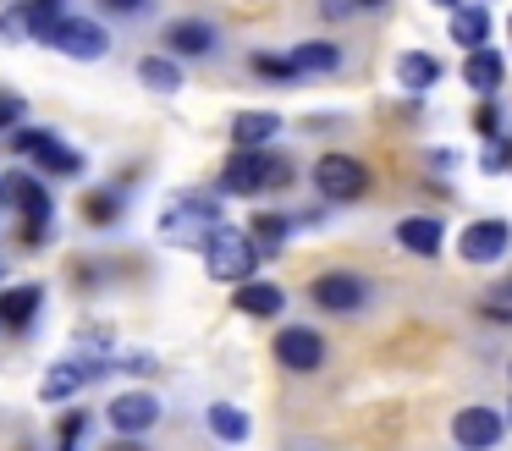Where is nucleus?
I'll return each instance as SVG.
<instances>
[{
	"label": "nucleus",
	"instance_id": "obj_1",
	"mask_svg": "<svg viewBox=\"0 0 512 451\" xmlns=\"http://www.w3.org/2000/svg\"><path fill=\"white\" fill-rule=\"evenodd\" d=\"M298 182V165L281 149H232V160L221 165V193L248 198V193H281Z\"/></svg>",
	"mask_w": 512,
	"mask_h": 451
},
{
	"label": "nucleus",
	"instance_id": "obj_2",
	"mask_svg": "<svg viewBox=\"0 0 512 451\" xmlns=\"http://www.w3.org/2000/svg\"><path fill=\"white\" fill-rule=\"evenodd\" d=\"M0 204L23 215V226H17V242H23V248H45V242H50V209H56V204H50L45 176H34V171L0 176Z\"/></svg>",
	"mask_w": 512,
	"mask_h": 451
},
{
	"label": "nucleus",
	"instance_id": "obj_3",
	"mask_svg": "<svg viewBox=\"0 0 512 451\" xmlns=\"http://www.w3.org/2000/svg\"><path fill=\"white\" fill-rule=\"evenodd\" d=\"M204 270L226 286H243L259 275V242L248 237V226H215L204 237Z\"/></svg>",
	"mask_w": 512,
	"mask_h": 451
},
{
	"label": "nucleus",
	"instance_id": "obj_4",
	"mask_svg": "<svg viewBox=\"0 0 512 451\" xmlns=\"http://www.w3.org/2000/svg\"><path fill=\"white\" fill-rule=\"evenodd\" d=\"M309 176H314V193H320L325 204H358V198L369 193V165L353 160V154H342V149H325Z\"/></svg>",
	"mask_w": 512,
	"mask_h": 451
},
{
	"label": "nucleus",
	"instance_id": "obj_5",
	"mask_svg": "<svg viewBox=\"0 0 512 451\" xmlns=\"http://www.w3.org/2000/svg\"><path fill=\"white\" fill-rule=\"evenodd\" d=\"M309 297L320 314H364L375 303V281L358 270H320L309 281Z\"/></svg>",
	"mask_w": 512,
	"mask_h": 451
},
{
	"label": "nucleus",
	"instance_id": "obj_6",
	"mask_svg": "<svg viewBox=\"0 0 512 451\" xmlns=\"http://www.w3.org/2000/svg\"><path fill=\"white\" fill-rule=\"evenodd\" d=\"M160 418H166V407H160L155 391H116L111 402H105L111 435H127V440H144L149 429H160Z\"/></svg>",
	"mask_w": 512,
	"mask_h": 451
},
{
	"label": "nucleus",
	"instance_id": "obj_7",
	"mask_svg": "<svg viewBox=\"0 0 512 451\" xmlns=\"http://www.w3.org/2000/svg\"><path fill=\"white\" fill-rule=\"evenodd\" d=\"M111 369V358H94V352H67L61 363H50V374L39 380V396L45 402H72L83 385H94L100 374Z\"/></svg>",
	"mask_w": 512,
	"mask_h": 451
},
{
	"label": "nucleus",
	"instance_id": "obj_8",
	"mask_svg": "<svg viewBox=\"0 0 512 451\" xmlns=\"http://www.w3.org/2000/svg\"><path fill=\"white\" fill-rule=\"evenodd\" d=\"M270 352H276V363L287 374H320L325 369V336L314 325H281L276 341H270Z\"/></svg>",
	"mask_w": 512,
	"mask_h": 451
},
{
	"label": "nucleus",
	"instance_id": "obj_9",
	"mask_svg": "<svg viewBox=\"0 0 512 451\" xmlns=\"http://www.w3.org/2000/svg\"><path fill=\"white\" fill-rule=\"evenodd\" d=\"M215 226H226V220H221V198H204V193H188L177 209L160 215V231L177 237V242H199V237H210Z\"/></svg>",
	"mask_w": 512,
	"mask_h": 451
},
{
	"label": "nucleus",
	"instance_id": "obj_10",
	"mask_svg": "<svg viewBox=\"0 0 512 451\" xmlns=\"http://www.w3.org/2000/svg\"><path fill=\"white\" fill-rule=\"evenodd\" d=\"M50 50H61V55H72V61H105V50H111V33L100 28V22H89V17H61L56 28H50Z\"/></svg>",
	"mask_w": 512,
	"mask_h": 451
},
{
	"label": "nucleus",
	"instance_id": "obj_11",
	"mask_svg": "<svg viewBox=\"0 0 512 451\" xmlns=\"http://www.w3.org/2000/svg\"><path fill=\"white\" fill-rule=\"evenodd\" d=\"M507 248H512V226L496 215L468 220L463 237H457V259L463 264H496V259H507Z\"/></svg>",
	"mask_w": 512,
	"mask_h": 451
},
{
	"label": "nucleus",
	"instance_id": "obj_12",
	"mask_svg": "<svg viewBox=\"0 0 512 451\" xmlns=\"http://www.w3.org/2000/svg\"><path fill=\"white\" fill-rule=\"evenodd\" d=\"M61 17H67V0H17L0 17V39H50Z\"/></svg>",
	"mask_w": 512,
	"mask_h": 451
},
{
	"label": "nucleus",
	"instance_id": "obj_13",
	"mask_svg": "<svg viewBox=\"0 0 512 451\" xmlns=\"http://www.w3.org/2000/svg\"><path fill=\"white\" fill-rule=\"evenodd\" d=\"M501 435H507V413H496V407H463V413L452 418V440L457 451H496Z\"/></svg>",
	"mask_w": 512,
	"mask_h": 451
},
{
	"label": "nucleus",
	"instance_id": "obj_14",
	"mask_svg": "<svg viewBox=\"0 0 512 451\" xmlns=\"http://www.w3.org/2000/svg\"><path fill=\"white\" fill-rule=\"evenodd\" d=\"M232 308L237 314H248V319H281L287 314V292H281L276 281H243V286H232Z\"/></svg>",
	"mask_w": 512,
	"mask_h": 451
},
{
	"label": "nucleus",
	"instance_id": "obj_15",
	"mask_svg": "<svg viewBox=\"0 0 512 451\" xmlns=\"http://www.w3.org/2000/svg\"><path fill=\"white\" fill-rule=\"evenodd\" d=\"M215 44H221V33H215L204 17H182V22H171V28H166V50L171 55H188V61L215 55Z\"/></svg>",
	"mask_w": 512,
	"mask_h": 451
},
{
	"label": "nucleus",
	"instance_id": "obj_16",
	"mask_svg": "<svg viewBox=\"0 0 512 451\" xmlns=\"http://www.w3.org/2000/svg\"><path fill=\"white\" fill-rule=\"evenodd\" d=\"M39 308H45V286H34V281L6 286V292H0V330H17V336H23L39 319Z\"/></svg>",
	"mask_w": 512,
	"mask_h": 451
},
{
	"label": "nucleus",
	"instance_id": "obj_17",
	"mask_svg": "<svg viewBox=\"0 0 512 451\" xmlns=\"http://www.w3.org/2000/svg\"><path fill=\"white\" fill-rule=\"evenodd\" d=\"M441 242H446V226H441L435 215H408V220H397V248H402V253L435 259V253H441Z\"/></svg>",
	"mask_w": 512,
	"mask_h": 451
},
{
	"label": "nucleus",
	"instance_id": "obj_18",
	"mask_svg": "<svg viewBox=\"0 0 512 451\" xmlns=\"http://www.w3.org/2000/svg\"><path fill=\"white\" fill-rule=\"evenodd\" d=\"M204 424H210V435L221 440V446H248V435H254V418L237 402H210L204 407Z\"/></svg>",
	"mask_w": 512,
	"mask_h": 451
},
{
	"label": "nucleus",
	"instance_id": "obj_19",
	"mask_svg": "<svg viewBox=\"0 0 512 451\" xmlns=\"http://www.w3.org/2000/svg\"><path fill=\"white\" fill-rule=\"evenodd\" d=\"M281 138V116L276 110H243L232 121V149H270Z\"/></svg>",
	"mask_w": 512,
	"mask_h": 451
},
{
	"label": "nucleus",
	"instance_id": "obj_20",
	"mask_svg": "<svg viewBox=\"0 0 512 451\" xmlns=\"http://www.w3.org/2000/svg\"><path fill=\"white\" fill-rule=\"evenodd\" d=\"M501 77H507V61H501V55L496 50H490V44H485V50H468V61H463V83L468 88H474V94H496V88H501Z\"/></svg>",
	"mask_w": 512,
	"mask_h": 451
},
{
	"label": "nucleus",
	"instance_id": "obj_21",
	"mask_svg": "<svg viewBox=\"0 0 512 451\" xmlns=\"http://www.w3.org/2000/svg\"><path fill=\"white\" fill-rule=\"evenodd\" d=\"M446 28H452L457 50H485V44H490V11L485 6H457Z\"/></svg>",
	"mask_w": 512,
	"mask_h": 451
},
{
	"label": "nucleus",
	"instance_id": "obj_22",
	"mask_svg": "<svg viewBox=\"0 0 512 451\" xmlns=\"http://www.w3.org/2000/svg\"><path fill=\"white\" fill-rule=\"evenodd\" d=\"M292 231H298V215H287V209H259V215L248 220V237L259 242V253H276Z\"/></svg>",
	"mask_w": 512,
	"mask_h": 451
},
{
	"label": "nucleus",
	"instance_id": "obj_23",
	"mask_svg": "<svg viewBox=\"0 0 512 451\" xmlns=\"http://www.w3.org/2000/svg\"><path fill=\"white\" fill-rule=\"evenodd\" d=\"M292 66H298V77H331L336 66H342V50L325 39H309V44H292Z\"/></svg>",
	"mask_w": 512,
	"mask_h": 451
},
{
	"label": "nucleus",
	"instance_id": "obj_24",
	"mask_svg": "<svg viewBox=\"0 0 512 451\" xmlns=\"http://www.w3.org/2000/svg\"><path fill=\"white\" fill-rule=\"evenodd\" d=\"M397 83L408 88V94H424V88L441 83V61H435L430 50H408V55L397 61Z\"/></svg>",
	"mask_w": 512,
	"mask_h": 451
},
{
	"label": "nucleus",
	"instance_id": "obj_25",
	"mask_svg": "<svg viewBox=\"0 0 512 451\" xmlns=\"http://www.w3.org/2000/svg\"><path fill=\"white\" fill-rule=\"evenodd\" d=\"M122 215H127V193H122V187H94V193L83 198V220H89V226H116Z\"/></svg>",
	"mask_w": 512,
	"mask_h": 451
},
{
	"label": "nucleus",
	"instance_id": "obj_26",
	"mask_svg": "<svg viewBox=\"0 0 512 451\" xmlns=\"http://www.w3.org/2000/svg\"><path fill=\"white\" fill-rule=\"evenodd\" d=\"M138 83L155 88V94H177V88H182V66L171 61V55H144V61H138Z\"/></svg>",
	"mask_w": 512,
	"mask_h": 451
},
{
	"label": "nucleus",
	"instance_id": "obj_27",
	"mask_svg": "<svg viewBox=\"0 0 512 451\" xmlns=\"http://www.w3.org/2000/svg\"><path fill=\"white\" fill-rule=\"evenodd\" d=\"M34 165H39V171H45V176H83V154L72 149V143H61V138L50 143V149L39 154Z\"/></svg>",
	"mask_w": 512,
	"mask_h": 451
},
{
	"label": "nucleus",
	"instance_id": "obj_28",
	"mask_svg": "<svg viewBox=\"0 0 512 451\" xmlns=\"http://www.w3.org/2000/svg\"><path fill=\"white\" fill-rule=\"evenodd\" d=\"M89 407H72V413H61V424H56V451H78L83 446V435H89Z\"/></svg>",
	"mask_w": 512,
	"mask_h": 451
},
{
	"label": "nucleus",
	"instance_id": "obj_29",
	"mask_svg": "<svg viewBox=\"0 0 512 451\" xmlns=\"http://www.w3.org/2000/svg\"><path fill=\"white\" fill-rule=\"evenodd\" d=\"M248 66H254V72L265 77V83H298V66H292V55L259 50V55H254V61H248Z\"/></svg>",
	"mask_w": 512,
	"mask_h": 451
},
{
	"label": "nucleus",
	"instance_id": "obj_30",
	"mask_svg": "<svg viewBox=\"0 0 512 451\" xmlns=\"http://www.w3.org/2000/svg\"><path fill=\"white\" fill-rule=\"evenodd\" d=\"M50 143H56V132H50V127H17V132H12V149L23 154V160H39Z\"/></svg>",
	"mask_w": 512,
	"mask_h": 451
},
{
	"label": "nucleus",
	"instance_id": "obj_31",
	"mask_svg": "<svg viewBox=\"0 0 512 451\" xmlns=\"http://www.w3.org/2000/svg\"><path fill=\"white\" fill-rule=\"evenodd\" d=\"M94 6H100L105 17H122V22H133V17H149V11H155V0H94Z\"/></svg>",
	"mask_w": 512,
	"mask_h": 451
},
{
	"label": "nucleus",
	"instance_id": "obj_32",
	"mask_svg": "<svg viewBox=\"0 0 512 451\" xmlns=\"http://www.w3.org/2000/svg\"><path fill=\"white\" fill-rule=\"evenodd\" d=\"M23 116H28V105L0 88V132H17V127H23Z\"/></svg>",
	"mask_w": 512,
	"mask_h": 451
},
{
	"label": "nucleus",
	"instance_id": "obj_33",
	"mask_svg": "<svg viewBox=\"0 0 512 451\" xmlns=\"http://www.w3.org/2000/svg\"><path fill=\"white\" fill-rule=\"evenodd\" d=\"M111 369H122V374H155L160 363L149 358V352H116V358H111Z\"/></svg>",
	"mask_w": 512,
	"mask_h": 451
},
{
	"label": "nucleus",
	"instance_id": "obj_34",
	"mask_svg": "<svg viewBox=\"0 0 512 451\" xmlns=\"http://www.w3.org/2000/svg\"><path fill=\"white\" fill-rule=\"evenodd\" d=\"M474 127L485 132V138H496V132H501V105H490V99H485V105L474 110Z\"/></svg>",
	"mask_w": 512,
	"mask_h": 451
},
{
	"label": "nucleus",
	"instance_id": "obj_35",
	"mask_svg": "<svg viewBox=\"0 0 512 451\" xmlns=\"http://www.w3.org/2000/svg\"><path fill=\"white\" fill-rule=\"evenodd\" d=\"M479 165H485V171H507V138L485 143V154H479Z\"/></svg>",
	"mask_w": 512,
	"mask_h": 451
},
{
	"label": "nucleus",
	"instance_id": "obj_36",
	"mask_svg": "<svg viewBox=\"0 0 512 451\" xmlns=\"http://www.w3.org/2000/svg\"><path fill=\"white\" fill-rule=\"evenodd\" d=\"M358 11V0H320V17L325 22H347Z\"/></svg>",
	"mask_w": 512,
	"mask_h": 451
},
{
	"label": "nucleus",
	"instance_id": "obj_37",
	"mask_svg": "<svg viewBox=\"0 0 512 451\" xmlns=\"http://www.w3.org/2000/svg\"><path fill=\"white\" fill-rule=\"evenodd\" d=\"M105 451H149V446H144V440H127V435H111V446H105Z\"/></svg>",
	"mask_w": 512,
	"mask_h": 451
},
{
	"label": "nucleus",
	"instance_id": "obj_38",
	"mask_svg": "<svg viewBox=\"0 0 512 451\" xmlns=\"http://www.w3.org/2000/svg\"><path fill=\"white\" fill-rule=\"evenodd\" d=\"M375 6H386V0H358V11H375Z\"/></svg>",
	"mask_w": 512,
	"mask_h": 451
},
{
	"label": "nucleus",
	"instance_id": "obj_39",
	"mask_svg": "<svg viewBox=\"0 0 512 451\" xmlns=\"http://www.w3.org/2000/svg\"><path fill=\"white\" fill-rule=\"evenodd\" d=\"M507 171H512V138H507Z\"/></svg>",
	"mask_w": 512,
	"mask_h": 451
},
{
	"label": "nucleus",
	"instance_id": "obj_40",
	"mask_svg": "<svg viewBox=\"0 0 512 451\" xmlns=\"http://www.w3.org/2000/svg\"><path fill=\"white\" fill-rule=\"evenodd\" d=\"M501 297H512V281H507V286H501Z\"/></svg>",
	"mask_w": 512,
	"mask_h": 451
},
{
	"label": "nucleus",
	"instance_id": "obj_41",
	"mask_svg": "<svg viewBox=\"0 0 512 451\" xmlns=\"http://www.w3.org/2000/svg\"><path fill=\"white\" fill-rule=\"evenodd\" d=\"M507 418H512V402H507Z\"/></svg>",
	"mask_w": 512,
	"mask_h": 451
},
{
	"label": "nucleus",
	"instance_id": "obj_42",
	"mask_svg": "<svg viewBox=\"0 0 512 451\" xmlns=\"http://www.w3.org/2000/svg\"><path fill=\"white\" fill-rule=\"evenodd\" d=\"M507 33H512V17H507Z\"/></svg>",
	"mask_w": 512,
	"mask_h": 451
}]
</instances>
